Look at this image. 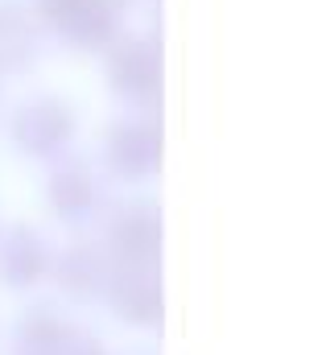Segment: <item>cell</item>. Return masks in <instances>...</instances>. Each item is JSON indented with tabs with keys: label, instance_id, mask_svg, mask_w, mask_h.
<instances>
[{
	"label": "cell",
	"instance_id": "obj_9",
	"mask_svg": "<svg viewBox=\"0 0 326 355\" xmlns=\"http://www.w3.org/2000/svg\"><path fill=\"white\" fill-rule=\"evenodd\" d=\"M33 29L17 8H0V71H21L33 58Z\"/></svg>",
	"mask_w": 326,
	"mask_h": 355
},
{
	"label": "cell",
	"instance_id": "obj_6",
	"mask_svg": "<svg viewBox=\"0 0 326 355\" xmlns=\"http://www.w3.org/2000/svg\"><path fill=\"white\" fill-rule=\"evenodd\" d=\"M108 157H112V166L124 178H141V174H149V170H157V162H162V141H157V132L145 128V124H124V128L112 132Z\"/></svg>",
	"mask_w": 326,
	"mask_h": 355
},
{
	"label": "cell",
	"instance_id": "obj_5",
	"mask_svg": "<svg viewBox=\"0 0 326 355\" xmlns=\"http://www.w3.org/2000/svg\"><path fill=\"white\" fill-rule=\"evenodd\" d=\"M108 244H112V252H116L120 265H145V261H153V252H157V215L145 211V207L120 211L116 223H112Z\"/></svg>",
	"mask_w": 326,
	"mask_h": 355
},
{
	"label": "cell",
	"instance_id": "obj_8",
	"mask_svg": "<svg viewBox=\"0 0 326 355\" xmlns=\"http://www.w3.org/2000/svg\"><path fill=\"white\" fill-rule=\"evenodd\" d=\"M50 198H54V211L58 215H67V219H75L83 215L91 202H95V182L87 174V166H62V170H54L50 178Z\"/></svg>",
	"mask_w": 326,
	"mask_h": 355
},
{
	"label": "cell",
	"instance_id": "obj_3",
	"mask_svg": "<svg viewBox=\"0 0 326 355\" xmlns=\"http://www.w3.org/2000/svg\"><path fill=\"white\" fill-rule=\"evenodd\" d=\"M108 302L132 318V322H162V289L149 277L145 281V265H116L108 277Z\"/></svg>",
	"mask_w": 326,
	"mask_h": 355
},
{
	"label": "cell",
	"instance_id": "obj_2",
	"mask_svg": "<svg viewBox=\"0 0 326 355\" xmlns=\"http://www.w3.org/2000/svg\"><path fill=\"white\" fill-rule=\"evenodd\" d=\"M42 12L83 46H103L116 33V8L112 0H42Z\"/></svg>",
	"mask_w": 326,
	"mask_h": 355
},
{
	"label": "cell",
	"instance_id": "obj_10",
	"mask_svg": "<svg viewBox=\"0 0 326 355\" xmlns=\"http://www.w3.org/2000/svg\"><path fill=\"white\" fill-rule=\"evenodd\" d=\"M112 268H116L112 261L95 257V248H91V244H83V248H71L67 265L58 268V272H62V285H67V289H79V293H95V289H103V285H108Z\"/></svg>",
	"mask_w": 326,
	"mask_h": 355
},
{
	"label": "cell",
	"instance_id": "obj_7",
	"mask_svg": "<svg viewBox=\"0 0 326 355\" xmlns=\"http://www.w3.org/2000/svg\"><path fill=\"white\" fill-rule=\"evenodd\" d=\"M46 268H50V257H46V248L33 232L17 227L12 236H4V244H0V277L4 281L33 285V281L46 277Z\"/></svg>",
	"mask_w": 326,
	"mask_h": 355
},
{
	"label": "cell",
	"instance_id": "obj_1",
	"mask_svg": "<svg viewBox=\"0 0 326 355\" xmlns=\"http://www.w3.org/2000/svg\"><path fill=\"white\" fill-rule=\"evenodd\" d=\"M71 128H75V112L58 99H37V103H25L17 116H12V137L21 141V149L29 153H54L58 145L71 141Z\"/></svg>",
	"mask_w": 326,
	"mask_h": 355
},
{
	"label": "cell",
	"instance_id": "obj_4",
	"mask_svg": "<svg viewBox=\"0 0 326 355\" xmlns=\"http://www.w3.org/2000/svg\"><path fill=\"white\" fill-rule=\"evenodd\" d=\"M108 79L112 87L132 95V99H145V95H157L162 83V67H157V50H149L145 42H124L116 46L112 62H108Z\"/></svg>",
	"mask_w": 326,
	"mask_h": 355
}]
</instances>
